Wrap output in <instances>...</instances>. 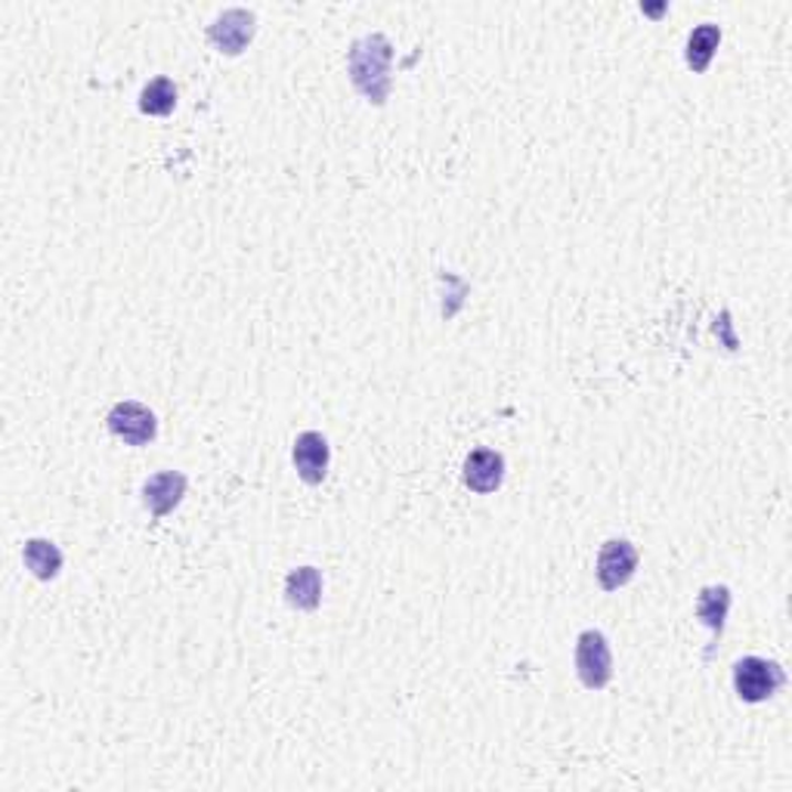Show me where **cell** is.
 Here are the masks:
<instances>
[{
    "instance_id": "cell-13",
    "label": "cell",
    "mask_w": 792,
    "mask_h": 792,
    "mask_svg": "<svg viewBox=\"0 0 792 792\" xmlns=\"http://www.w3.org/2000/svg\"><path fill=\"white\" fill-rule=\"evenodd\" d=\"M718 44H721V29H718V25H712V22L697 25V29L690 31L688 50H685L690 69H693V72H706V69H709V62H712V56H716Z\"/></svg>"
},
{
    "instance_id": "cell-4",
    "label": "cell",
    "mask_w": 792,
    "mask_h": 792,
    "mask_svg": "<svg viewBox=\"0 0 792 792\" xmlns=\"http://www.w3.org/2000/svg\"><path fill=\"white\" fill-rule=\"evenodd\" d=\"M105 424H109V431L119 436V440H124L127 446H146V443H152L155 434H158L155 415H152L146 405L134 403V400H124V403L112 405Z\"/></svg>"
},
{
    "instance_id": "cell-11",
    "label": "cell",
    "mask_w": 792,
    "mask_h": 792,
    "mask_svg": "<svg viewBox=\"0 0 792 792\" xmlns=\"http://www.w3.org/2000/svg\"><path fill=\"white\" fill-rule=\"evenodd\" d=\"M22 560L44 583L47 579H56L62 569V552L53 542H47V538H29L25 548H22Z\"/></svg>"
},
{
    "instance_id": "cell-2",
    "label": "cell",
    "mask_w": 792,
    "mask_h": 792,
    "mask_svg": "<svg viewBox=\"0 0 792 792\" xmlns=\"http://www.w3.org/2000/svg\"><path fill=\"white\" fill-rule=\"evenodd\" d=\"M783 669L762 657H747L733 666V690L747 703H764L783 688Z\"/></svg>"
},
{
    "instance_id": "cell-10",
    "label": "cell",
    "mask_w": 792,
    "mask_h": 792,
    "mask_svg": "<svg viewBox=\"0 0 792 792\" xmlns=\"http://www.w3.org/2000/svg\"><path fill=\"white\" fill-rule=\"evenodd\" d=\"M285 598L298 610H316L322 600V573L316 567H298L285 579Z\"/></svg>"
},
{
    "instance_id": "cell-9",
    "label": "cell",
    "mask_w": 792,
    "mask_h": 792,
    "mask_svg": "<svg viewBox=\"0 0 792 792\" xmlns=\"http://www.w3.org/2000/svg\"><path fill=\"white\" fill-rule=\"evenodd\" d=\"M186 495V477L179 471H165V474H155L146 480L143 486V502L155 517H165L171 511L177 508L179 498Z\"/></svg>"
},
{
    "instance_id": "cell-6",
    "label": "cell",
    "mask_w": 792,
    "mask_h": 792,
    "mask_svg": "<svg viewBox=\"0 0 792 792\" xmlns=\"http://www.w3.org/2000/svg\"><path fill=\"white\" fill-rule=\"evenodd\" d=\"M635 569H638V552H635L631 542H626V538L604 542V548H600L598 554V569H595L604 592L623 588V585L635 576Z\"/></svg>"
},
{
    "instance_id": "cell-5",
    "label": "cell",
    "mask_w": 792,
    "mask_h": 792,
    "mask_svg": "<svg viewBox=\"0 0 792 792\" xmlns=\"http://www.w3.org/2000/svg\"><path fill=\"white\" fill-rule=\"evenodd\" d=\"M255 31H257L255 13L236 7V10H226V13H220L217 19H214V25L208 29V38L210 44L217 47L220 53H226V56H239L241 50L251 44Z\"/></svg>"
},
{
    "instance_id": "cell-1",
    "label": "cell",
    "mask_w": 792,
    "mask_h": 792,
    "mask_svg": "<svg viewBox=\"0 0 792 792\" xmlns=\"http://www.w3.org/2000/svg\"><path fill=\"white\" fill-rule=\"evenodd\" d=\"M390 60H393V47L384 34H366L357 44L350 47L347 56V72L353 88L374 105L388 103L390 93Z\"/></svg>"
},
{
    "instance_id": "cell-7",
    "label": "cell",
    "mask_w": 792,
    "mask_h": 792,
    "mask_svg": "<svg viewBox=\"0 0 792 792\" xmlns=\"http://www.w3.org/2000/svg\"><path fill=\"white\" fill-rule=\"evenodd\" d=\"M295 467L304 483L319 486L329 474V440L316 431H304L295 440Z\"/></svg>"
},
{
    "instance_id": "cell-12",
    "label": "cell",
    "mask_w": 792,
    "mask_h": 792,
    "mask_svg": "<svg viewBox=\"0 0 792 792\" xmlns=\"http://www.w3.org/2000/svg\"><path fill=\"white\" fill-rule=\"evenodd\" d=\"M728 610H731V592H728L724 585H709V588L700 592V598H697V616L709 626L716 644L718 638H721V628H724Z\"/></svg>"
},
{
    "instance_id": "cell-14",
    "label": "cell",
    "mask_w": 792,
    "mask_h": 792,
    "mask_svg": "<svg viewBox=\"0 0 792 792\" xmlns=\"http://www.w3.org/2000/svg\"><path fill=\"white\" fill-rule=\"evenodd\" d=\"M177 105V88L171 78H155L140 93V112L146 115H167Z\"/></svg>"
},
{
    "instance_id": "cell-3",
    "label": "cell",
    "mask_w": 792,
    "mask_h": 792,
    "mask_svg": "<svg viewBox=\"0 0 792 792\" xmlns=\"http://www.w3.org/2000/svg\"><path fill=\"white\" fill-rule=\"evenodd\" d=\"M576 672L583 678L588 690H600L610 685L614 678V657H610V644L600 631H583L576 644Z\"/></svg>"
},
{
    "instance_id": "cell-8",
    "label": "cell",
    "mask_w": 792,
    "mask_h": 792,
    "mask_svg": "<svg viewBox=\"0 0 792 792\" xmlns=\"http://www.w3.org/2000/svg\"><path fill=\"white\" fill-rule=\"evenodd\" d=\"M462 477L474 493H495L505 480V459L493 449H477L464 459Z\"/></svg>"
}]
</instances>
